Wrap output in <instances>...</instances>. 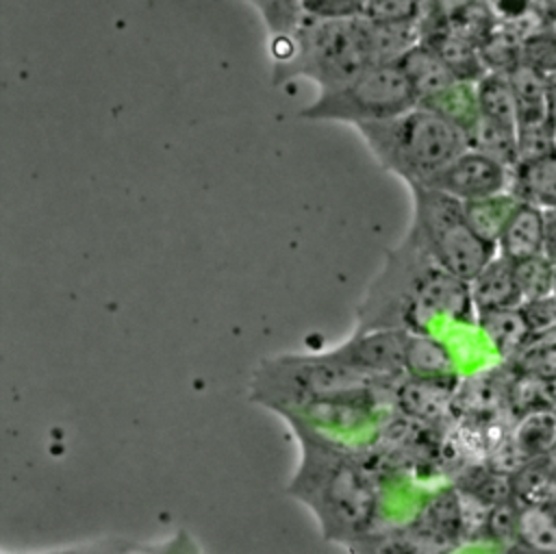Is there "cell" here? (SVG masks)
<instances>
[{
  "instance_id": "cell-28",
  "label": "cell",
  "mask_w": 556,
  "mask_h": 554,
  "mask_svg": "<svg viewBox=\"0 0 556 554\" xmlns=\"http://www.w3.org/2000/svg\"><path fill=\"white\" fill-rule=\"evenodd\" d=\"M302 13L315 20L363 17L367 0H300Z\"/></svg>"
},
{
  "instance_id": "cell-3",
  "label": "cell",
  "mask_w": 556,
  "mask_h": 554,
  "mask_svg": "<svg viewBox=\"0 0 556 554\" xmlns=\"http://www.w3.org/2000/svg\"><path fill=\"white\" fill-rule=\"evenodd\" d=\"M384 382L367 372L319 354H282L265 358L250 385V398L282 415L311 406L361 404Z\"/></svg>"
},
{
  "instance_id": "cell-16",
  "label": "cell",
  "mask_w": 556,
  "mask_h": 554,
  "mask_svg": "<svg viewBox=\"0 0 556 554\" xmlns=\"http://www.w3.org/2000/svg\"><path fill=\"white\" fill-rule=\"evenodd\" d=\"M478 326L502 356L519 352L532 332V322L519 306L478 313Z\"/></svg>"
},
{
  "instance_id": "cell-8",
  "label": "cell",
  "mask_w": 556,
  "mask_h": 554,
  "mask_svg": "<svg viewBox=\"0 0 556 554\" xmlns=\"http://www.w3.org/2000/svg\"><path fill=\"white\" fill-rule=\"evenodd\" d=\"M408 337L410 330L404 328L354 330L345 343L328 350V354L376 378L395 380L400 374H406L404 358Z\"/></svg>"
},
{
  "instance_id": "cell-30",
  "label": "cell",
  "mask_w": 556,
  "mask_h": 554,
  "mask_svg": "<svg viewBox=\"0 0 556 554\" xmlns=\"http://www.w3.org/2000/svg\"><path fill=\"white\" fill-rule=\"evenodd\" d=\"M547 113L552 124L556 126V76H549V85H547Z\"/></svg>"
},
{
  "instance_id": "cell-5",
  "label": "cell",
  "mask_w": 556,
  "mask_h": 554,
  "mask_svg": "<svg viewBox=\"0 0 556 554\" xmlns=\"http://www.w3.org/2000/svg\"><path fill=\"white\" fill-rule=\"evenodd\" d=\"M295 54L285 65H274V85L293 78L317 83L319 91L348 83L374 61L371 24L363 17L315 20L306 17L293 33Z\"/></svg>"
},
{
  "instance_id": "cell-6",
  "label": "cell",
  "mask_w": 556,
  "mask_h": 554,
  "mask_svg": "<svg viewBox=\"0 0 556 554\" xmlns=\"http://www.w3.org/2000/svg\"><path fill=\"white\" fill-rule=\"evenodd\" d=\"M410 191L415 211L406 237L421 245L443 269L471 280L497 254V245L469 226L463 200L428 185H413Z\"/></svg>"
},
{
  "instance_id": "cell-22",
  "label": "cell",
  "mask_w": 556,
  "mask_h": 554,
  "mask_svg": "<svg viewBox=\"0 0 556 554\" xmlns=\"http://www.w3.org/2000/svg\"><path fill=\"white\" fill-rule=\"evenodd\" d=\"M517 541L536 552H556V515L543 504L519 506Z\"/></svg>"
},
{
  "instance_id": "cell-20",
  "label": "cell",
  "mask_w": 556,
  "mask_h": 554,
  "mask_svg": "<svg viewBox=\"0 0 556 554\" xmlns=\"http://www.w3.org/2000/svg\"><path fill=\"white\" fill-rule=\"evenodd\" d=\"M467 146L489 154L491 159L504 163L515 169L519 165V146H517V128L497 124L486 117H478L473 126L467 130Z\"/></svg>"
},
{
  "instance_id": "cell-21",
  "label": "cell",
  "mask_w": 556,
  "mask_h": 554,
  "mask_svg": "<svg viewBox=\"0 0 556 554\" xmlns=\"http://www.w3.org/2000/svg\"><path fill=\"white\" fill-rule=\"evenodd\" d=\"M428 109H434L443 117L458 124L465 133L473 126V122L480 117L478 109V93H476V80L456 78L447 89L437 93L434 98L419 102Z\"/></svg>"
},
{
  "instance_id": "cell-4",
  "label": "cell",
  "mask_w": 556,
  "mask_h": 554,
  "mask_svg": "<svg viewBox=\"0 0 556 554\" xmlns=\"http://www.w3.org/2000/svg\"><path fill=\"white\" fill-rule=\"evenodd\" d=\"M354 128L376 161L408 187L426 185L469 148L467 133L458 124L424 104Z\"/></svg>"
},
{
  "instance_id": "cell-7",
  "label": "cell",
  "mask_w": 556,
  "mask_h": 554,
  "mask_svg": "<svg viewBox=\"0 0 556 554\" xmlns=\"http://www.w3.org/2000/svg\"><path fill=\"white\" fill-rule=\"evenodd\" d=\"M417 104V96L400 63H371L348 83L319 91L300 117L315 122L363 124L393 117Z\"/></svg>"
},
{
  "instance_id": "cell-25",
  "label": "cell",
  "mask_w": 556,
  "mask_h": 554,
  "mask_svg": "<svg viewBox=\"0 0 556 554\" xmlns=\"http://www.w3.org/2000/svg\"><path fill=\"white\" fill-rule=\"evenodd\" d=\"M515 274L523 302H543L554 289V269L543 254L515 261Z\"/></svg>"
},
{
  "instance_id": "cell-24",
  "label": "cell",
  "mask_w": 556,
  "mask_h": 554,
  "mask_svg": "<svg viewBox=\"0 0 556 554\" xmlns=\"http://www.w3.org/2000/svg\"><path fill=\"white\" fill-rule=\"evenodd\" d=\"M515 498L523 504L552 506L556 502V474L536 461L523 463L515 474H510Z\"/></svg>"
},
{
  "instance_id": "cell-26",
  "label": "cell",
  "mask_w": 556,
  "mask_h": 554,
  "mask_svg": "<svg viewBox=\"0 0 556 554\" xmlns=\"http://www.w3.org/2000/svg\"><path fill=\"white\" fill-rule=\"evenodd\" d=\"M519 63L549 76H556V33L541 30L521 37Z\"/></svg>"
},
{
  "instance_id": "cell-27",
  "label": "cell",
  "mask_w": 556,
  "mask_h": 554,
  "mask_svg": "<svg viewBox=\"0 0 556 554\" xmlns=\"http://www.w3.org/2000/svg\"><path fill=\"white\" fill-rule=\"evenodd\" d=\"M519 363L526 372L541 376H556V332L543 335L530 343V339L519 350Z\"/></svg>"
},
{
  "instance_id": "cell-15",
  "label": "cell",
  "mask_w": 556,
  "mask_h": 554,
  "mask_svg": "<svg viewBox=\"0 0 556 554\" xmlns=\"http://www.w3.org/2000/svg\"><path fill=\"white\" fill-rule=\"evenodd\" d=\"M513 191L543 211H556V152L519 163L513 169Z\"/></svg>"
},
{
  "instance_id": "cell-12",
  "label": "cell",
  "mask_w": 556,
  "mask_h": 554,
  "mask_svg": "<svg viewBox=\"0 0 556 554\" xmlns=\"http://www.w3.org/2000/svg\"><path fill=\"white\" fill-rule=\"evenodd\" d=\"M397 63L417 96V104L434 98L458 78L445 59L424 39L413 46Z\"/></svg>"
},
{
  "instance_id": "cell-18",
  "label": "cell",
  "mask_w": 556,
  "mask_h": 554,
  "mask_svg": "<svg viewBox=\"0 0 556 554\" xmlns=\"http://www.w3.org/2000/svg\"><path fill=\"white\" fill-rule=\"evenodd\" d=\"M506 74L517 100V124L549 119V113H547L549 78L523 63L513 65Z\"/></svg>"
},
{
  "instance_id": "cell-17",
  "label": "cell",
  "mask_w": 556,
  "mask_h": 554,
  "mask_svg": "<svg viewBox=\"0 0 556 554\" xmlns=\"http://www.w3.org/2000/svg\"><path fill=\"white\" fill-rule=\"evenodd\" d=\"M519 202H521L519 196L513 189H506V191H500V193H493L486 198L467 200V202H463V206H465V217H467L469 226L482 239L497 245V239Z\"/></svg>"
},
{
  "instance_id": "cell-23",
  "label": "cell",
  "mask_w": 556,
  "mask_h": 554,
  "mask_svg": "<svg viewBox=\"0 0 556 554\" xmlns=\"http://www.w3.org/2000/svg\"><path fill=\"white\" fill-rule=\"evenodd\" d=\"M452 389L454 385L447 382L413 378V382H406V387L402 389L400 402H404L410 415L419 419H434L445 413L447 402L452 400Z\"/></svg>"
},
{
  "instance_id": "cell-1",
  "label": "cell",
  "mask_w": 556,
  "mask_h": 554,
  "mask_svg": "<svg viewBox=\"0 0 556 554\" xmlns=\"http://www.w3.org/2000/svg\"><path fill=\"white\" fill-rule=\"evenodd\" d=\"M476 313L469 280L443 269L421 245L406 237L387 252L356 309V330L404 328L428 332L430 317L471 319Z\"/></svg>"
},
{
  "instance_id": "cell-11",
  "label": "cell",
  "mask_w": 556,
  "mask_h": 554,
  "mask_svg": "<svg viewBox=\"0 0 556 554\" xmlns=\"http://www.w3.org/2000/svg\"><path fill=\"white\" fill-rule=\"evenodd\" d=\"M545 241V211L532 202L521 200L497 239V252L508 256L510 261H523L543 254Z\"/></svg>"
},
{
  "instance_id": "cell-19",
  "label": "cell",
  "mask_w": 556,
  "mask_h": 554,
  "mask_svg": "<svg viewBox=\"0 0 556 554\" xmlns=\"http://www.w3.org/2000/svg\"><path fill=\"white\" fill-rule=\"evenodd\" d=\"M480 115L497 124L517 128V100L506 72L489 70L476 80Z\"/></svg>"
},
{
  "instance_id": "cell-13",
  "label": "cell",
  "mask_w": 556,
  "mask_h": 554,
  "mask_svg": "<svg viewBox=\"0 0 556 554\" xmlns=\"http://www.w3.org/2000/svg\"><path fill=\"white\" fill-rule=\"evenodd\" d=\"M515 454L528 463L556 450V411L547 406L528 408L508 435Z\"/></svg>"
},
{
  "instance_id": "cell-9",
  "label": "cell",
  "mask_w": 556,
  "mask_h": 554,
  "mask_svg": "<svg viewBox=\"0 0 556 554\" xmlns=\"http://www.w3.org/2000/svg\"><path fill=\"white\" fill-rule=\"evenodd\" d=\"M510 174L513 169L504 163L484 152L467 148L426 185L467 202L510 189Z\"/></svg>"
},
{
  "instance_id": "cell-29",
  "label": "cell",
  "mask_w": 556,
  "mask_h": 554,
  "mask_svg": "<svg viewBox=\"0 0 556 554\" xmlns=\"http://www.w3.org/2000/svg\"><path fill=\"white\" fill-rule=\"evenodd\" d=\"M517 517H519V506H515L513 500L493 504L486 515L484 532L497 543L517 541Z\"/></svg>"
},
{
  "instance_id": "cell-2",
  "label": "cell",
  "mask_w": 556,
  "mask_h": 554,
  "mask_svg": "<svg viewBox=\"0 0 556 554\" xmlns=\"http://www.w3.org/2000/svg\"><path fill=\"white\" fill-rule=\"evenodd\" d=\"M300 441L302 458L287 491L306 504L326 541H361L374 524L376 487L356 456L324 439L302 419H289Z\"/></svg>"
},
{
  "instance_id": "cell-10",
  "label": "cell",
  "mask_w": 556,
  "mask_h": 554,
  "mask_svg": "<svg viewBox=\"0 0 556 554\" xmlns=\"http://www.w3.org/2000/svg\"><path fill=\"white\" fill-rule=\"evenodd\" d=\"M469 289L476 315L493 309L519 306L523 302L515 274V261L500 252L469 280Z\"/></svg>"
},
{
  "instance_id": "cell-14",
  "label": "cell",
  "mask_w": 556,
  "mask_h": 554,
  "mask_svg": "<svg viewBox=\"0 0 556 554\" xmlns=\"http://www.w3.org/2000/svg\"><path fill=\"white\" fill-rule=\"evenodd\" d=\"M404 369L410 378L454 385L456 372L450 350L430 332H410Z\"/></svg>"
}]
</instances>
